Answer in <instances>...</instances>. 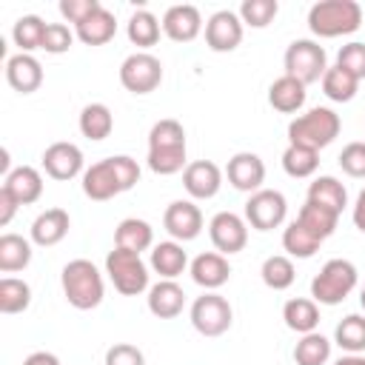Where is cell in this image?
<instances>
[{"label": "cell", "instance_id": "cell-1", "mask_svg": "<svg viewBox=\"0 0 365 365\" xmlns=\"http://www.w3.org/2000/svg\"><path fill=\"white\" fill-rule=\"evenodd\" d=\"M362 26V9L356 0H319L308 11V29L317 37L354 34Z\"/></svg>", "mask_w": 365, "mask_h": 365}, {"label": "cell", "instance_id": "cell-2", "mask_svg": "<svg viewBox=\"0 0 365 365\" xmlns=\"http://www.w3.org/2000/svg\"><path fill=\"white\" fill-rule=\"evenodd\" d=\"M60 282H63V294H66L68 305L77 311H91L103 302V291H106L103 277L94 268V262H88V259H71L63 268Z\"/></svg>", "mask_w": 365, "mask_h": 365}, {"label": "cell", "instance_id": "cell-3", "mask_svg": "<svg viewBox=\"0 0 365 365\" xmlns=\"http://www.w3.org/2000/svg\"><path fill=\"white\" fill-rule=\"evenodd\" d=\"M336 134H339V117L331 108H311L308 114L288 123L291 145H302V148H314V151L331 145Z\"/></svg>", "mask_w": 365, "mask_h": 365}, {"label": "cell", "instance_id": "cell-4", "mask_svg": "<svg viewBox=\"0 0 365 365\" xmlns=\"http://www.w3.org/2000/svg\"><path fill=\"white\" fill-rule=\"evenodd\" d=\"M356 285V268L348 259H328L311 279V297L322 305H339Z\"/></svg>", "mask_w": 365, "mask_h": 365}, {"label": "cell", "instance_id": "cell-5", "mask_svg": "<svg viewBox=\"0 0 365 365\" xmlns=\"http://www.w3.org/2000/svg\"><path fill=\"white\" fill-rule=\"evenodd\" d=\"M106 274L111 277L114 288L123 297H137L148 288V268L140 259V254L125 251V248H114L106 257Z\"/></svg>", "mask_w": 365, "mask_h": 365}, {"label": "cell", "instance_id": "cell-6", "mask_svg": "<svg viewBox=\"0 0 365 365\" xmlns=\"http://www.w3.org/2000/svg\"><path fill=\"white\" fill-rule=\"evenodd\" d=\"M328 71V57L325 48L314 40H294L285 51V74L299 80L302 86L322 80Z\"/></svg>", "mask_w": 365, "mask_h": 365}, {"label": "cell", "instance_id": "cell-7", "mask_svg": "<svg viewBox=\"0 0 365 365\" xmlns=\"http://www.w3.org/2000/svg\"><path fill=\"white\" fill-rule=\"evenodd\" d=\"M120 83L131 94H151L163 83V63L148 51H137L123 60Z\"/></svg>", "mask_w": 365, "mask_h": 365}, {"label": "cell", "instance_id": "cell-8", "mask_svg": "<svg viewBox=\"0 0 365 365\" xmlns=\"http://www.w3.org/2000/svg\"><path fill=\"white\" fill-rule=\"evenodd\" d=\"M234 322V311L225 297L220 294H202L191 305V325L202 336H222Z\"/></svg>", "mask_w": 365, "mask_h": 365}, {"label": "cell", "instance_id": "cell-9", "mask_svg": "<svg viewBox=\"0 0 365 365\" xmlns=\"http://www.w3.org/2000/svg\"><path fill=\"white\" fill-rule=\"evenodd\" d=\"M285 197L279 191H271V188H259L248 197L245 202V220L251 222V228L257 231H271L277 228L282 220H285Z\"/></svg>", "mask_w": 365, "mask_h": 365}, {"label": "cell", "instance_id": "cell-10", "mask_svg": "<svg viewBox=\"0 0 365 365\" xmlns=\"http://www.w3.org/2000/svg\"><path fill=\"white\" fill-rule=\"evenodd\" d=\"M208 234H211V242H214V248H217L220 254H237V251H242L245 242H248V228H245V222H242L237 214H231V211L214 214V220H211V225H208Z\"/></svg>", "mask_w": 365, "mask_h": 365}, {"label": "cell", "instance_id": "cell-11", "mask_svg": "<svg viewBox=\"0 0 365 365\" xmlns=\"http://www.w3.org/2000/svg\"><path fill=\"white\" fill-rule=\"evenodd\" d=\"M205 43L211 51H234L242 43V20L234 11H217L205 23Z\"/></svg>", "mask_w": 365, "mask_h": 365}, {"label": "cell", "instance_id": "cell-12", "mask_svg": "<svg viewBox=\"0 0 365 365\" xmlns=\"http://www.w3.org/2000/svg\"><path fill=\"white\" fill-rule=\"evenodd\" d=\"M163 225H165V231H168L174 240L188 242V240L200 237V231H202V214H200V208H197L194 202L177 200V202H171V205L165 208Z\"/></svg>", "mask_w": 365, "mask_h": 365}, {"label": "cell", "instance_id": "cell-13", "mask_svg": "<svg viewBox=\"0 0 365 365\" xmlns=\"http://www.w3.org/2000/svg\"><path fill=\"white\" fill-rule=\"evenodd\" d=\"M43 168L51 180H71L83 171V151L74 143H51L43 151Z\"/></svg>", "mask_w": 365, "mask_h": 365}, {"label": "cell", "instance_id": "cell-14", "mask_svg": "<svg viewBox=\"0 0 365 365\" xmlns=\"http://www.w3.org/2000/svg\"><path fill=\"white\" fill-rule=\"evenodd\" d=\"M182 185L194 200H211L222 185V171L211 160H194L182 171Z\"/></svg>", "mask_w": 365, "mask_h": 365}, {"label": "cell", "instance_id": "cell-15", "mask_svg": "<svg viewBox=\"0 0 365 365\" xmlns=\"http://www.w3.org/2000/svg\"><path fill=\"white\" fill-rule=\"evenodd\" d=\"M225 174H228V182H231L237 191L254 194V191H259V185L265 182V163H262L257 154H251V151H240V154H234V157L228 160Z\"/></svg>", "mask_w": 365, "mask_h": 365}, {"label": "cell", "instance_id": "cell-16", "mask_svg": "<svg viewBox=\"0 0 365 365\" xmlns=\"http://www.w3.org/2000/svg\"><path fill=\"white\" fill-rule=\"evenodd\" d=\"M202 29V17L197 6H171L163 14V31L174 43H191Z\"/></svg>", "mask_w": 365, "mask_h": 365}, {"label": "cell", "instance_id": "cell-17", "mask_svg": "<svg viewBox=\"0 0 365 365\" xmlns=\"http://www.w3.org/2000/svg\"><path fill=\"white\" fill-rule=\"evenodd\" d=\"M6 80L20 94H34L43 86V66L31 54H14L6 60Z\"/></svg>", "mask_w": 365, "mask_h": 365}, {"label": "cell", "instance_id": "cell-18", "mask_svg": "<svg viewBox=\"0 0 365 365\" xmlns=\"http://www.w3.org/2000/svg\"><path fill=\"white\" fill-rule=\"evenodd\" d=\"M83 194L88 200H97V202H106V200L123 194V188L117 182V174L111 168V160H100L91 168H86V174H83Z\"/></svg>", "mask_w": 365, "mask_h": 365}, {"label": "cell", "instance_id": "cell-19", "mask_svg": "<svg viewBox=\"0 0 365 365\" xmlns=\"http://www.w3.org/2000/svg\"><path fill=\"white\" fill-rule=\"evenodd\" d=\"M68 228H71L68 211H63V208H48V211H43V214L31 222V240H34L37 245H43V248H51V245H57V242L68 234Z\"/></svg>", "mask_w": 365, "mask_h": 365}, {"label": "cell", "instance_id": "cell-20", "mask_svg": "<svg viewBox=\"0 0 365 365\" xmlns=\"http://www.w3.org/2000/svg\"><path fill=\"white\" fill-rule=\"evenodd\" d=\"M191 277H194V282L202 285L205 291H214V288H220V285L228 282L231 265H228V259H225L222 254L208 251V254H200V257L191 262Z\"/></svg>", "mask_w": 365, "mask_h": 365}, {"label": "cell", "instance_id": "cell-21", "mask_svg": "<svg viewBox=\"0 0 365 365\" xmlns=\"http://www.w3.org/2000/svg\"><path fill=\"white\" fill-rule=\"evenodd\" d=\"M182 305H185V294H182V288L174 279H163V282H157L148 291V311L157 319H174V317H180Z\"/></svg>", "mask_w": 365, "mask_h": 365}, {"label": "cell", "instance_id": "cell-22", "mask_svg": "<svg viewBox=\"0 0 365 365\" xmlns=\"http://www.w3.org/2000/svg\"><path fill=\"white\" fill-rule=\"evenodd\" d=\"M3 188H6L20 205H31V202H37L40 194H43V177H40L37 168L20 165V168H14V171L3 180Z\"/></svg>", "mask_w": 365, "mask_h": 365}, {"label": "cell", "instance_id": "cell-23", "mask_svg": "<svg viewBox=\"0 0 365 365\" xmlns=\"http://www.w3.org/2000/svg\"><path fill=\"white\" fill-rule=\"evenodd\" d=\"M268 103H271L277 111H282V114L299 111L302 103H305V86H302L299 80L282 74L279 80L271 83V88H268Z\"/></svg>", "mask_w": 365, "mask_h": 365}, {"label": "cell", "instance_id": "cell-24", "mask_svg": "<svg viewBox=\"0 0 365 365\" xmlns=\"http://www.w3.org/2000/svg\"><path fill=\"white\" fill-rule=\"evenodd\" d=\"M151 242H154L151 225H148L145 220H137V217L123 220V222L117 225V231H114V248H125V251L140 254V251L151 248Z\"/></svg>", "mask_w": 365, "mask_h": 365}, {"label": "cell", "instance_id": "cell-25", "mask_svg": "<svg viewBox=\"0 0 365 365\" xmlns=\"http://www.w3.org/2000/svg\"><path fill=\"white\" fill-rule=\"evenodd\" d=\"M297 222H299L302 228H308L317 240H328V237L334 234L336 222H339V214L331 211V208H325V205H317V202L305 200V205H302L299 214H297Z\"/></svg>", "mask_w": 365, "mask_h": 365}, {"label": "cell", "instance_id": "cell-26", "mask_svg": "<svg viewBox=\"0 0 365 365\" xmlns=\"http://www.w3.org/2000/svg\"><path fill=\"white\" fill-rule=\"evenodd\" d=\"M114 34H117V20H114V14L106 11V9L94 11L88 20H83V23L77 26V37H80V43H86V46H106Z\"/></svg>", "mask_w": 365, "mask_h": 365}, {"label": "cell", "instance_id": "cell-27", "mask_svg": "<svg viewBox=\"0 0 365 365\" xmlns=\"http://www.w3.org/2000/svg\"><path fill=\"white\" fill-rule=\"evenodd\" d=\"M282 319L297 334H314L319 325V308L314 299H288L282 305Z\"/></svg>", "mask_w": 365, "mask_h": 365}, {"label": "cell", "instance_id": "cell-28", "mask_svg": "<svg viewBox=\"0 0 365 365\" xmlns=\"http://www.w3.org/2000/svg\"><path fill=\"white\" fill-rule=\"evenodd\" d=\"M31 262V245L20 234H3L0 237V271L14 274L23 271Z\"/></svg>", "mask_w": 365, "mask_h": 365}, {"label": "cell", "instance_id": "cell-29", "mask_svg": "<svg viewBox=\"0 0 365 365\" xmlns=\"http://www.w3.org/2000/svg\"><path fill=\"white\" fill-rule=\"evenodd\" d=\"M185 265H188V257H185L182 245H177V242H160V245H154V251H151V268L163 279L180 277Z\"/></svg>", "mask_w": 365, "mask_h": 365}, {"label": "cell", "instance_id": "cell-30", "mask_svg": "<svg viewBox=\"0 0 365 365\" xmlns=\"http://www.w3.org/2000/svg\"><path fill=\"white\" fill-rule=\"evenodd\" d=\"M308 200L317 202V205H325V208H331V211H336V214H342V208H345V202H348V191H345V185H342L339 180H334V177H317V180L308 185Z\"/></svg>", "mask_w": 365, "mask_h": 365}, {"label": "cell", "instance_id": "cell-31", "mask_svg": "<svg viewBox=\"0 0 365 365\" xmlns=\"http://www.w3.org/2000/svg\"><path fill=\"white\" fill-rule=\"evenodd\" d=\"M114 128V117L108 111V106L103 103H88L83 111H80V131L83 137L88 140H106Z\"/></svg>", "mask_w": 365, "mask_h": 365}, {"label": "cell", "instance_id": "cell-32", "mask_svg": "<svg viewBox=\"0 0 365 365\" xmlns=\"http://www.w3.org/2000/svg\"><path fill=\"white\" fill-rule=\"evenodd\" d=\"M46 26H48V23H43L37 14H23V17L14 23L11 37H14V43L20 46V54H29V51H34V48H43Z\"/></svg>", "mask_w": 365, "mask_h": 365}, {"label": "cell", "instance_id": "cell-33", "mask_svg": "<svg viewBox=\"0 0 365 365\" xmlns=\"http://www.w3.org/2000/svg\"><path fill=\"white\" fill-rule=\"evenodd\" d=\"M356 88H359V80H356L354 74H348L345 68H339V66H331V68L325 71V77H322V91H325V97H331L334 103H348V100H354Z\"/></svg>", "mask_w": 365, "mask_h": 365}, {"label": "cell", "instance_id": "cell-34", "mask_svg": "<svg viewBox=\"0 0 365 365\" xmlns=\"http://www.w3.org/2000/svg\"><path fill=\"white\" fill-rule=\"evenodd\" d=\"M319 245H322V240H317L308 228H302L297 220L285 228V234H282V248L291 254V257H297V259H308V257H314L317 251H319Z\"/></svg>", "mask_w": 365, "mask_h": 365}, {"label": "cell", "instance_id": "cell-35", "mask_svg": "<svg viewBox=\"0 0 365 365\" xmlns=\"http://www.w3.org/2000/svg\"><path fill=\"white\" fill-rule=\"evenodd\" d=\"M31 305V288L17 277L0 279V311L3 314H20Z\"/></svg>", "mask_w": 365, "mask_h": 365}, {"label": "cell", "instance_id": "cell-36", "mask_svg": "<svg viewBox=\"0 0 365 365\" xmlns=\"http://www.w3.org/2000/svg\"><path fill=\"white\" fill-rule=\"evenodd\" d=\"M128 40L134 46H140V48L157 46V40H160V23H157V17L151 11H145V9L134 11L131 20H128Z\"/></svg>", "mask_w": 365, "mask_h": 365}, {"label": "cell", "instance_id": "cell-37", "mask_svg": "<svg viewBox=\"0 0 365 365\" xmlns=\"http://www.w3.org/2000/svg\"><path fill=\"white\" fill-rule=\"evenodd\" d=\"M317 165H319V151H314V148L288 145L285 154H282V168H285L288 177H297V180L311 177L317 171Z\"/></svg>", "mask_w": 365, "mask_h": 365}, {"label": "cell", "instance_id": "cell-38", "mask_svg": "<svg viewBox=\"0 0 365 365\" xmlns=\"http://www.w3.org/2000/svg\"><path fill=\"white\" fill-rule=\"evenodd\" d=\"M331 356V342L322 334H305L297 348H294V362L297 365H325Z\"/></svg>", "mask_w": 365, "mask_h": 365}, {"label": "cell", "instance_id": "cell-39", "mask_svg": "<svg viewBox=\"0 0 365 365\" xmlns=\"http://www.w3.org/2000/svg\"><path fill=\"white\" fill-rule=\"evenodd\" d=\"M262 282L268 285V288H274V291H285V288H291L294 285V277H297V271H294V262L288 259V257H282V254H277V257H268L265 262H262Z\"/></svg>", "mask_w": 365, "mask_h": 365}, {"label": "cell", "instance_id": "cell-40", "mask_svg": "<svg viewBox=\"0 0 365 365\" xmlns=\"http://www.w3.org/2000/svg\"><path fill=\"white\" fill-rule=\"evenodd\" d=\"M334 336H336V345H339L342 351H348V354L365 351V317H359V314L345 317V319L336 325Z\"/></svg>", "mask_w": 365, "mask_h": 365}, {"label": "cell", "instance_id": "cell-41", "mask_svg": "<svg viewBox=\"0 0 365 365\" xmlns=\"http://www.w3.org/2000/svg\"><path fill=\"white\" fill-rule=\"evenodd\" d=\"M177 145H185V131H182V125L177 120L165 117V120L151 125L148 148H177Z\"/></svg>", "mask_w": 365, "mask_h": 365}, {"label": "cell", "instance_id": "cell-42", "mask_svg": "<svg viewBox=\"0 0 365 365\" xmlns=\"http://www.w3.org/2000/svg\"><path fill=\"white\" fill-rule=\"evenodd\" d=\"M185 165V145H177V148H148V168L154 174H177L182 171Z\"/></svg>", "mask_w": 365, "mask_h": 365}, {"label": "cell", "instance_id": "cell-43", "mask_svg": "<svg viewBox=\"0 0 365 365\" xmlns=\"http://www.w3.org/2000/svg\"><path fill=\"white\" fill-rule=\"evenodd\" d=\"M277 11H279L277 0H242L240 6V17L251 29H265L277 17Z\"/></svg>", "mask_w": 365, "mask_h": 365}, {"label": "cell", "instance_id": "cell-44", "mask_svg": "<svg viewBox=\"0 0 365 365\" xmlns=\"http://www.w3.org/2000/svg\"><path fill=\"white\" fill-rule=\"evenodd\" d=\"M336 66L345 68L348 74H354L356 80L365 77V43H348L339 48L336 54Z\"/></svg>", "mask_w": 365, "mask_h": 365}, {"label": "cell", "instance_id": "cell-45", "mask_svg": "<svg viewBox=\"0 0 365 365\" xmlns=\"http://www.w3.org/2000/svg\"><path fill=\"white\" fill-rule=\"evenodd\" d=\"M71 43H74V34L68 31V26H63V23H48V26H46L43 51H48V54H63V51L71 48Z\"/></svg>", "mask_w": 365, "mask_h": 365}, {"label": "cell", "instance_id": "cell-46", "mask_svg": "<svg viewBox=\"0 0 365 365\" xmlns=\"http://www.w3.org/2000/svg\"><path fill=\"white\" fill-rule=\"evenodd\" d=\"M339 168L348 177H365V143H348L339 154Z\"/></svg>", "mask_w": 365, "mask_h": 365}, {"label": "cell", "instance_id": "cell-47", "mask_svg": "<svg viewBox=\"0 0 365 365\" xmlns=\"http://www.w3.org/2000/svg\"><path fill=\"white\" fill-rule=\"evenodd\" d=\"M108 160H111V168H114L117 182H120L123 191H128V188H134V185L140 182V165H137V160H131V157H125V154L108 157Z\"/></svg>", "mask_w": 365, "mask_h": 365}, {"label": "cell", "instance_id": "cell-48", "mask_svg": "<svg viewBox=\"0 0 365 365\" xmlns=\"http://www.w3.org/2000/svg\"><path fill=\"white\" fill-rule=\"evenodd\" d=\"M103 6L97 3V0H63L60 3V14L68 20V23H74V26H80L83 20H88L94 11H100Z\"/></svg>", "mask_w": 365, "mask_h": 365}, {"label": "cell", "instance_id": "cell-49", "mask_svg": "<svg viewBox=\"0 0 365 365\" xmlns=\"http://www.w3.org/2000/svg\"><path fill=\"white\" fill-rule=\"evenodd\" d=\"M106 365H145V356L137 345L117 342L106 351Z\"/></svg>", "mask_w": 365, "mask_h": 365}, {"label": "cell", "instance_id": "cell-50", "mask_svg": "<svg viewBox=\"0 0 365 365\" xmlns=\"http://www.w3.org/2000/svg\"><path fill=\"white\" fill-rule=\"evenodd\" d=\"M17 205H20V202H17V200H14V197L0 185V225H9V222H11V217H14Z\"/></svg>", "mask_w": 365, "mask_h": 365}, {"label": "cell", "instance_id": "cell-51", "mask_svg": "<svg viewBox=\"0 0 365 365\" xmlns=\"http://www.w3.org/2000/svg\"><path fill=\"white\" fill-rule=\"evenodd\" d=\"M23 365H60V359L54 354H48V351H34V354H29L23 359Z\"/></svg>", "mask_w": 365, "mask_h": 365}, {"label": "cell", "instance_id": "cell-52", "mask_svg": "<svg viewBox=\"0 0 365 365\" xmlns=\"http://www.w3.org/2000/svg\"><path fill=\"white\" fill-rule=\"evenodd\" d=\"M354 225L365 234V188L359 191V197H356V205H354Z\"/></svg>", "mask_w": 365, "mask_h": 365}, {"label": "cell", "instance_id": "cell-53", "mask_svg": "<svg viewBox=\"0 0 365 365\" xmlns=\"http://www.w3.org/2000/svg\"><path fill=\"white\" fill-rule=\"evenodd\" d=\"M0 174H3V177L11 174V171H9V151H6V148H0Z\"/></svg>", "mask_w": 365, "mask_h": 365}, {"label": "cell", "instance_id": "cell-54", "mask_svg": "<svg viewBox=\"0 0 365 365\" xmlns=\"http://www.w3.org/2000/svg\"><path fill=\"white\" fill-rule=\"evenodd\" d=\"M336 365H365V356H356V354H351V356H342Z\"/></svg>", "mask_w": 365, "mask_h": 365}, {"label": "cell", "instance_id": "cell-55", "mask_svg": "<svg viewBox=\"0 0 365 365\" xmlns=\"http://www.w3.org/2000/svg\"><path fill=\"white\" fill-rule=\"evenodd\" d=\"M359 302H362V308H365V288H362V297H359Z\"/></svg>", "mask_w": 365, "mask_h": 365}]
</instances>
